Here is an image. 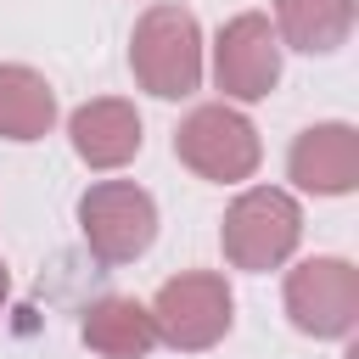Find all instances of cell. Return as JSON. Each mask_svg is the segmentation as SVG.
Returning a JSON list of instances; mask_svg holds the SVG:
<instances>
[{"label": "cell", "instance_id": "6da1fadb", "mask_svg": "<svg viewBox=\"0 0 359 359\" xmlns=\"http://www.w3.org/2000/svg\"><path fill=\"white\" fill-rule=\"evenodd\" d=\"M129 73L157 101H185L202 84V28L185 6H146L129 34Z\"/></svg>", "mask_w": 359, "mask_h": 359}, {"label": "cell", "instance_id": "7a4b0ae2", "mask_svg": "<svg viewBox=\"0 0 359 359\" xmlns=\"http://www.w3.org/2000/svg\"><path fill=\"white\" fill-rule=\"evenodd\" d=\"M303 241V208L292 191L280 185H252L241 191L230 208H224V224H219V247L236 269L247 275H264V269H280Z\"/></svg>", "mask_w": 359, "mask_h": 359}, {"label": "cell", "instance_id": "3957f363", "mask_svg": "<svg viewBox=\"0 0 359 359\" xmlns=\"http://www.w3.org/2000/svg\"><path fill=\"white\" fill-rule=\"evenodd\" d=\"M79 236L101 264H135L157 241V202L135 180H95L79 196Z\"/></svg>", "mask_w": 359, "mask_h": 359}, {"label": "cell", "instance_id": "277c9868", "mask_svg": "<svg viewBox=\"0 0 359 359\" xmlns=\"http://www.w3.org/2000/svg\"><path fill=\"white\" fill-rule=\"evenodd\" d=\"M174 157H180L191 174L213 180V185H236V180H252L264 146H258V129H252L247 112H236V107H224V101H208V107H196V112L180 118V129H174Z\"/></svg>", "mask_w": 359, "mask_h": 359}, {"label": "cell", "instance_id": "5b68a950", "mask_svg": "<svg viewBox=\"0 0 359 359\" xmlns=\"http://www.w3.org/2000/svg\"><path fill=\"white\" fill-rule=\"evenodd\" d=\"M230 320H236V297H230L224 275H213V269H185V275L163 280L151 297L157 342H168L180 353H202V348L224 342Z\"/></svg>", "mask_w": 359, "mask_h": 359}, {"label": "cell", "instance_id": "8992f818", "mask_svg": "<svg viewBox=\"0 0 359 359\" xmlns=\"http://www.w3.org/2000/svg\"><path fill=\"white\" fill-rule=\"evenodd\" d=\"M286 314L303 337H348L359 325V269L348 258H303L286 275Z\"/></svg>", "mask_w": 359, "mask_h": 359}, {"label": "cell", "instance_id": "52a82bcc", "mask_svg": "<svg viewBox=\"0 0 359 359\" xmlns=\"http://www.w3.org/2000/svg\"><path fill=\"white\" fill-rule=\"evenodd\" d=\"M213 84L224 101H264L280 84V39L264 11H241L213 39Z\"/></svg>", "mask_w": 359, "mask_h": 359}, {"label": "cell", "instance_id": "ba28073f", "mask_svg": "<svg viewBox=\"0 0 359 359\" xmlns=\"http://www.w3.org/2000/svg\"><path fill=\"white\" fill-rule=\"evenodd\" d=\"M286 168L303 191L314 196H348L359 185V129L331 118V123H309L292 151H286Z\"/></svg>", "mask_w": 359, "mask_h": 359}, {"label": "cell", "instance_id": "9c48e42d", "mask_svg": "<svg viewBox=\"0 0 359 359\" xmlns=\"http://www.w3.org/2000/svg\"><path fill=\"white\" fill-rule=\"evenodd\" d=\"M67 140L79 151L84 168H123L135 151H140V112L118 95H95L84 101L73 118H67Z\"/></svg>", "mask_w": 359, "mask_h": 359}, {"label": "cell", "instance_id": "30bf717a", "mask_svg": "<svg viewBox=\"0 0 359 359\" xmlns=\"http://www.w3.org/2000/svg\"><path fill=\"white\" fill-rule=\"evenodd\" d=\"M79 337H84V348L101 353V359H146V353L157 348L151 309L135 303V297H101V303H90Z\"/></svg>", "mask_w": 359, "mask_h": 359}, {"label": "cell", "instance_id": "8fae6325", "mask_svg": "<svg viewBox=\"0 0 359 359\" xmlns=\"http://www.w3.org/2000/svg\"><path fill=\"white\" fill-rule=\"evenodd\" d=\"M359 0H275V39L303 56H331L348 45Z\"/></svg>", "mask_w": 359, "mask_h": 359}, {"label": "cell", "instance_id": "7c38bea8", "mask_svg": "<svg viewBox=\"0 0 359 359\" xmlns=\"http://www.w3.org/2000/svg\"><path fill=\"white\" fill-rule=\"evenodd\" d=\"M56 123V90L45 73L6 62L0 67V140H45Z\"/></svg>", "mask_w": 359, "mask_h": 359}, {"label": "cell", "instance_id": "4fadbf2b", "mask_svg": "<svg viewBox=\"0 0 359 359\" xmlns=\"http://www.w3.org/2000/svg\"><path fill=\"white\" fill-rule=\"evenodd\" d=\"M6 297H11V275H6V264H0V309H6Z\"/></svg>", "mask_w": 359, "mask_h": 359}]
</instances>
